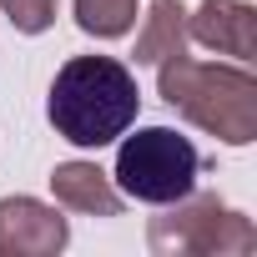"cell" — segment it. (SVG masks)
<instances>
[{
    "instance_id": "cell-1",
    "label": "cell",
    "mask_w": 257,
    "mask_h": 257,
    "mask_svg": "<svg viewBox=\"0 0 257 257\" xmlns=\"http://www.w3.org/2000/svg\"><path fill=\"white\" fill-rule=\"evenodd\" d=\"M51 126L71 147H106L132 132L142 111L137 76L111 56H71L51 81Z\"/></svg>"
},
{
    "instance_id": "cell-2",
    "label": "cell",
    "mask_w": 257,
    "mask_h": 257,
    "mask_svg": "<svg viewBox=\"0 0 257 257\" xmlns=\"http://www.w3.org/2000/svg\"><path fill=\"white\" fill-rule=\"evenodd\" d=\"M162 101L182 111L192 126L227 147H247L257 137V81L242 66H217V61H192L187 51L162 61Z\"/></svg>"
},
{
    "instance_id": "cell-3",
    "label": "cell",
    "mask_w": 257,
    "mask_h": 257,
    "mask_svg": "<svg viewBox=\"0 0 257 257\" xmlns=\"http://www.w3.org/2000/svg\"><path fill=\"white\" fill-rule=\"evenodd\" d=\"M197 167H202V157L187 137H177L172 126H142L116 152V192L167 207L197 187Z\"/></svg>"
},
{
    "instance_id": "cell-4",
    "label": "cell",
    "mask_w": 257,
    "mask_h": 257,
    "mask_svg": "<svg viewBox=\"0 0 257 257\" xmlns=\"http://www.w3.org/2000/svg\"><path fill=\"white\" fill-rule=\"evenodd\" d=\"M172 212L167 217H157L152 222V232H147V242H152V252H162V257H247L252 247H257V227L242 217V212H232V207H222L217 197H177V202H167Z\"/></svg>"
},
{
    "instance_id": "cell-5",
    "label": "cell",
    "mask_w": 257,
    "mask_h": 257,
    "mask_svg": "<svg viewBox=\"0 0 257 257\" xmlns=\"http://www.w3.org/2000/svg\"><path fill=\"white\" fill-rule=\"evenodd\" d=\"M71 227L56 207L36 197H6L0 202V257H56L66 247Z\"/></svg>"
},
{
    "instance_id": "cell-6",
    "label": "cell",
    "mask_w": 257,
    "mask_h": 257,
    "mask_svg": "<svg viewBox=\"0 0 257 257\" xmlns=\"http://www.w3.org/2000/svg\"><path fill=\"white\" fill-rule=\"evenodd\" d=\"M187 41H197L217 56L252 61L257 56V11L247 0H202L187 16Z\"/></svg>"
},
{
    "instance_id": "cell-7",
    "label": "cell",
    "mask_w": 257,
    "mask_h": 257,
    "mask_svg": "<svg viewBox=\"0 0 257 257\" xmlns=\"http://www.w3.org/2000/svg\"><path fill=\"white\" fill-rule=\"evenodd\" d=\"M51 192L61 207L86 212V217H116L121 212V192L111 187V177L96 162H61L51 172Z\"/></svg>"
},
{
    "instance_id": "cell-8",
    "label": "cell",
    "mask_w": 257,
    "mask_h": 257,
    "mask_svg": "<svg viewBox=\"0 0 257 257\" xmlns=\"http://www.w3.org/2000/svg\"><path fill=\"white\" fill-rule=\"evenodd\" d=\"M187 51V11L182 0H152L147 26L137 36V66H162Z\"/></svg>"
},
{
    "instance_id": "cell-9",
    "label": "cell",
    "mask_w": 257,
    "mask_h": 257,
    "mask_svg": "<svg viewBox=\"0 0 257 257\" xmlns=\"http://www.w3.org/2000/svg\"><path fill=\"white\" fill-rule=\"evenodd\" d=\"M76 26L86 36H126L137 26V0H76Z\"/></svg>"
},
{
    "instance_id": "cell-10",
    "label": "cell",
    "mask_w": 257,
    "mask_h": 257,
    "mask_svg": "<svg viewBox=\"0 0 257 257\" xmlns=\"http://www.w3.org/2000/svg\"><path fill=\"white\" fill-rule=\"evenodd\" d=\"M0 6H6L11 26L26 31V36H41V31H51V21H56V0H0Z\"/></svg>"
}]
</instances>
